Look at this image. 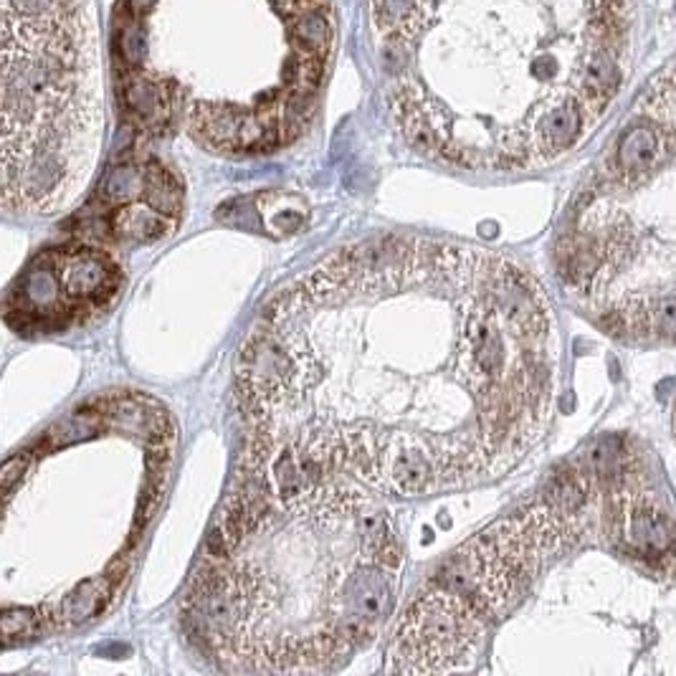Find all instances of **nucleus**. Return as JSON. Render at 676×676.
Returning a JSON list of instances; mask_svg holds the SVG:
<instances>
[{
    "instance_id": "1",
    "label": "nucleus",
    "mask_w": 676,
    "mask_h": 676,
    "mask_svg": "<svg viewBox=\"0 0 676 676\" xmlns=\"http://www.w3.org/2000/svg\"><path fill=\"white\" fill-rule=\"evenodd\" d=\"M553 309L507 256L390 236L274 297L236 360L246 444L378 495L499 477L553 414Z\"/></svg>"
},
{
    "instance_id": "8",
    "label": "nucleus",
    "mask_w": 676,
    "mask_h": 676,
    "mask_svg": "<svg viewBox=\"0 0 676 676\" xmlns=\"http://www.w3.org/2000/svg\"><path fill=\"white\" fill-rule=\"evenodd\" d=\"M662 152V137L652 125H636L620 135L614 152V176L618 180H636L656 166Z\"/></svg>"
},
{
    "instance_id": "2",
    "label": "nucleus",
    "mask_w": 676,
    "mask_h": 676,
    "mask_svg": "<svg viewBox=\"0 0 676 676\" xmlns=\"http://www.w3.org/2000/svg\"><path fill=\"white\" fill-rule=\"evenodd\" d=\"M241 464L188 588L190 634L226 672L340 669L396 598L404 557L386 501L249 444Z\"/></svg>"
},
{
    "instance_id": "9",
    "label": "nucleus",
    "mask_w": 676,
    "mask_h": 676,
    "mask_svg": "<svg viewBox=\"0 0 676 676\" xmlns=\"http://www.w3.org/2000/svg\"><path fill=\"white\" fill-rule=\"evenodd\" d=\"M626 322V332H654L662 337H676V297L648 301L642 307H618Z\"/></svg>"
},
{
    "instance_id": "6",
    "label": "nucleus",
    "mask_w": 676,
    "mask_h": 676,
    "mask_svg": "<svg viewBox=\"0 0 676 676\" xmlns=\"http://www.w3.org/2000/svg\"><path fill=\"white\" fill-rule=\"evenodd\" d=\"M122 289V269L97 246L46 249L13 281L6 297V322L18 332L57 335L89 322Z\"/></svg>"
},
{
    "instance_id": "3",
    "label": "nucleus",
    "mask_w": 676,
    "mask_h": 676,
    "mask_svg": "<svg viewBox=\"0 0 676 676\" xmlns=\"http://www.w3.org/2000/svg\"><path fill=\"white\" fill-rule=\"evenodd\" d=\"M332 46L327 0H122L115 71L140 132L261 155L305 132Z\"/></svg>"
},
{
    "instance_id": "4",
    "label": "nucleus",
    "mask_w": 676,
    "mask_h": 676,
    "mask_svg": "<svg viewBox=\"0 0 676 676\" xmlns=\"http://www.w3.org/2000/svg\"><path fill=\"white\" fill-rule=\"evenodd\" d=\"M3 208L51 216L95 172L105 84L89 0H3Z\"/></svg>"
},
{
    "instance_id": "5",
    "label": "nucleus",
    "mask_w": 676,
    "mask_h": 676,
    "mask_svg": "<svg viewBox=\"0 0 676 676\" xmlns=\"http://www.w3.org/2000/svg\"><path fill=\"white\" fill-rule=\"evenodd\" d=\"M583 511L547 491L515 517L466 543L410 600L392 634V674H446L477 652L484 632L509 608L547 553L580 535Z\"/></svg>"
},
{
    "instance_id": "7",
    "label": "nucleus",
    "mask_w": 676,
    "mask_h": 676,
    "mask_svg": "<svg viewBox=\"0 0 676 676\" xmlns=\"http://www.w3.org/2000/svg\"><path fill=\"white\" fill-rule=\"evenodd\" d=\"M182 208L176 178L158 162L120 168L105 188L102 223L120 241H152L178 226Z\"/></svg>"
}]
</instances>
